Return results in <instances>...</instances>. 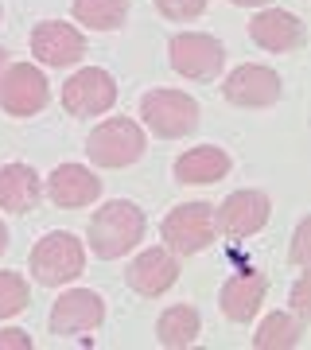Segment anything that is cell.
I'll return each instance as SVG.
<instances>
[{
    "label": "cell",
    "mask_w": 311,
    "mask_h": 350,
    "mask_svg": "<svg viewBox=\"0 0 311 350\" xmlns=\"http://www.w3.org/2000/svg\"><path fill=\"white\" fill-rule=\"evenodd\" d=\"M218 222H214V206L211 202H183L163 218V241L167 250L179 257H195L214 241Z\"/></svg>",
    "instance_id": "obj_5"
},
{
    "label": "cell",
    "mask_w": 311,
    "mask_h": 350,
    "mask_svg": "<svg viewBox=\"0 0 311 350\" xmlns=\"http://www.w3.org/2000/svg\"><path fill=\"white\" fill-rule=\"evenodd\" d=\"M292 315H296L299 323H308L311 319V292H308V273L299 276L296 284H292Z\"/></svg>",
    "instance_id": "obj_25"
},
{
    "label": "cell",
    "mask_w": 311,
    "mask_h": 350,
    "mask_svg": "<svg viewBox=\"0 0 311 350\" xmlns=\"http://www.w3.org/2000/svg\"><path fill=\"white\" fill-rule=\"evenodd\" d=\"M230 172V156L214 144H199V148L183 152L175 160V179L179 183H218Z\"/></svg>",
    "instance_id": "obj_18"
},
{
    "label": "cell",
    "mask_w": 311,
    "mask_h": 350,
    "mask_svg": "<svg viewBox=\"0 0 311 350\" xmlns=\"http://www.w3.org/2000/svg\"><path fill=\"white\" fill-rule=\"evenodd\" d=\"M129 16V0H75V20L94 31H117Z\"/></svg>",
    "instance_id": "obj_21"
},
{
    "label": "cell",
    "mask_w": 311,
    "mask_h": 350,
    "mask_svg": "<svg viewBox=\"0 0 311 350\" xmlns=\"http://www.w3.org/2000/svg\"><path fill=\"white\" fill-rule=\"evenodd\" d=\"M140 117L160 140H179L199 129V101L183 90H148L140 98Z\"/></svg>",
    "instance_id": "obj_2"
},
{
    "label": "cell",
    "mask_w": 311,
    "mask_h": 350,
    "mask_svg": "<svg viewBox=\"0 0 311 350\" xmlns=\"http://www.w3.org/2000/svg\"><path fill=\"white\" fill-rule=\"evenodd\" d=\"M265 292H269V280H265L261 273H237L230 276L222 284V292H218V304H222L226 319H234V323H249L253 315L261 312L265 304Z\"/></svg>",
    "instance_id": "obj_15"
},
{
    "label": "cell",
    "mask_w": 311,
    "mask_h": 350,
    "mask_svg": "<svg viewBox=\"0 0 311 350\" xmlns=\"http://www.w3.org/2000/svg\"><path fill=\"white\" fill-rule=\"evenodd\" d=\"M152 4L160 8V16H167V20H175V24L195 20V16L206 12V0H152Z\"/></svg>",
    "instance_id": "obj_23"
},
{
    "label": "cell",
    "mask_w": 311,
    "mask_h": 350,
    "mask_svg": "<svg viewBox=\"0 0 311 350\" xmlns=\"http://www.w3.org/2000/svg\"><path fill=\"white\" fill-rule=\"evenodd\" d=\"M4 59H8V51L0 47V70H4Z\"/></svg>",
    "instance_id": "obj_29"
},
{
    "label": "cell",
    "mask_w": 311,
    "mask_h": 350,
    "mask_svg": "<svg viewBox=\"0 0 311 350\" xmlns=\"http://www.w3.org/2000/svg\"><path fill=\"white\" fill-rule=\"evenodd\" d=\"M51 101L47 78L31 63H12L0 70V109L8 117H31Z\"/></svg>",
    "instance_id": "obj_7"
},
{
    "label": "cell",
    "mask_w": 311,
    "mask_h": 350,
    "mask_svg": "<svg viewBox=\"0 0 311 350\" xmlns=\"http://www.w3.org/2000/svg\"><path fill=\"white\" fill-rule=\"evenodd\" d=\"M199 331H202V319L199 312L191 308V304H175L167 312L160 315V323H156V338H160L163 347H191V342H199Z\"/></svg>",
    "instance_id": "obj_19"
},
{
    "label": "cell",
    "mask_w": 311,
    "mask_h": 350,
    "mask_svg": "<svg viewBox=\"0 0 311 350\" xmlns=\"http://www.w3.org/2000/svg\"><path fill=\"white\" fill-rule=\"evenodd\" d=\"M117 101V82H113L109 70L101 66H86L78 70L66 86H62V109L70 117H98V113L113 109Z\"/></svg>",
    "instance_id": "obj_8"
},
{
    "label": "cell",
    "mask_w": 311,
    "mask_h": 350,
    "mask_svg": "<svg viewBox=\"0 0 311 350\" xmlns=\"http://www.w3.org/2000/svg\"><path fill=\"white\" fill-rule=\"evenodd\" d=\"M86 152L98 167H129L144 156V133L129 117H109L90 133Z\"/></svg>",
    "instance_id": "obj_4"
},
{
    "label": "cell",
    "mask_w": 311,
    "mask_h": 350,
    "mask_svg": "<svg viewBox=\"0 0 311 350\" xmlns=\"http://www.w3.org/2000/svg\"><path fill=\"white\" fill-rule=\"evenodd\" d=\"M105 319V300L90 288H70L62 292L51 308V331L55 335H86Z\"/></svg>",
    "instance_id": "obj_11"
},
{
    "label": "cell",
    "mask_w": 311,
    "mask_h": 350,
    "mask_svg": "<svg viewBox=\"0 0 311 350\" xmlns=\"http://www.w3.org/2000/svg\"><path fill=\"white\" fill-rule=\"evenodd\" d=\"M4 250H8V226L0 222V253H4Z\"/></svg>",
    "instance_id": "obj_28"
},
{
    "label": "cell",
    "mask_w": 311,
    "mask_h": 350,
    "mask_svg": "<svg viewBox=\"0 0 311 350\" xmlns=\"http://www.w3.org/2000/svg\"><path fill=\"white\" fill-rule=\"evenodd\" d=\"M0 16H4V12H0Z\"/></svg>",
    "instance_id": "obj_30"
},
{
    "label": "cell",
    "mask_w": 311,
    "mask_h": 350,
    "mask_svg": "<svg viewBox=\"0 0 311 350\" xmlns=\"http://www.w3.org/2000/svg\"><path fill=\"white\" fill-rule=\"evenodd\" d=\"M0 350H31V335L20 327H8V331H0Z\"/></svg>",
    "instance_id": "obj_26"
},
{
    "label": "cell",
    "mask_w": 311,
    "mask_h": 350,
    "mask_svg": "<svg viewBox=\"0 0 311 350\" xmlns=\"http://www.w3.org/2000/svg\"><path fill=\"white\" fill-rule=\"evenodd\" d=\"M222 94H226L230 105H241V109H269V105L280 101L284 86H280V75H276L273 66L245 63V66H237L234 75L226 78Z\"/></svg>",
    "instance_id": "obj_9"
},
{
    "label": "cell",
    "mask_w": 311,
    "mask_h": 350,
    "mask_svg": "<svg viewBox=\"0 0 311 350\" xmlns=\"http://www.w3.org/2000/svg\"><path fill=\"white\" fill-rule=\"evenodd\" d=\"M82 269H86V250L75 234L55 230L43 241H36V250H31V276L43 288H62L66 280L82 276Z\"/></svg>",
    "instance_id": "obj_3"
},
{
    "label": "cell",
    "mask_w": 311,
    "mask_h": 350,
    "mask_svg": "<svg viewBox=\"0 0 311 350\" xmlns=\"http://www.w3.org/2000/svg\"><path fill=\"white\" fill-rule=\"evenodd\" d=\"M167 59H172V70L183 78H195V82H211L218 78L226 63L222 43L206 31H179V36L167 43Z\"/></svg>",
    "instance_id": "obj_6"
},
{
    "label": "cell",
    "mask_w": 311,
    "mask_h": 350,
    "mask_svg": "<svg viewBox=\"0 0 311 350\" xmlns=\"http://www.w3.org/2000/svg\"><path fill=\"white\" fill-rule=\"evenodd\" d=\"M39 195H43V183L27 163H4L0 167V211L27 214L36 211Z\"/></svg>",
    "instance_id": "obj_17"
},
{
    "label": "cell",
    "mask_w": 311,
    "mask_h": 350,
    "mask_svg": "<svg viewBox=\"0 0 311 350\" xmlns=\"http://www.w3.org/2000/svg\"><path fill=\"white\" fill-rule=\"evenodd\" d=\"M31 55H36L43 66H75L82 63V55H86V39L82 31L70 24H62V20H43L36 24L31 31Z\"/></svg>",
    "instance_id": "obj_10"
},
{
    "label": "cell",
    "mask_w": 311,
    "mask_h": 350,
    "mask_svg": "<svg viewBox=\"0 0 311 350\" xmlns=\"http://www.w3.org/2000/svg\"><path fill=\"white\" fill-rule=\"evenodd\" d=\"M27 280L20 273H0V319H12L27 308Z\"/></svg>",
    "instance_id": "obj_22"
},
{
    "label": "cell",
    "mask_w": 311,
    "mask_h": 350,
    "mask_svg": "<svg viewBox=\"0 0 311 350\" xmlns=\"http://www.w3.org/2000/svg\"><path fill=\"white\" fill-rule=\"evenodd\" d=\"M299 338H303V323H299L296 315L273 312L261 327H257L253 347L257 350H292V347H299Z\"/></svg>",
    "instance_id": "obj_20"
},
{
    "label": "cell",
    "mask_w": 311,
    "mask_h": 350,
    "mask_svg": "<svg viewBox=\"0 0 311 350\" xmlns=\"http://www.w3.org/2000/svg\"><path fill=\"white\" fill-rule=\"evenodd\" d=\"M230 4H241V8H265L269 0H230Z\"/></svg>",
    "instance_id": "obj_27"
},
{
    "label": "cell",
    "mask_w": 311,
    "mask_h": 350,
    "mask_svg": "<svg viewBox=\"0 0 311 350\" xmlns=\"http://www.w3.org/2000/svg\"><path fill=\"white\" fill-rule=\"evenodd\" d=\"M90 245H94V257L101 261H117L133 250L140 238H144V211L137 202H105L94 218H90Z\"/></svg>",
    "instance_id": "obj_1"
},
{
    "label": "cell",
    "mask_w": 311,
    "mask_h": 350,
    "mask_svg": "<svg viewBox=\"0 0 311 350\" xmlns=\"http://www.w3.org/2000/svg\"><path fill=\"white\" fill-rule=\"evenodd\" d=\"M249 39L265 51H276V55H284V51H296L303 43V24H299V16L292 12H280V8H265L261 16H253V24H249Z\"/></svg>",
    "instance_id": "obj_16"
},
{
    "label": "cell",
    "mask_w": 311,
    "mask_h": 350,
    "mask_svg": "<svg viewBox=\"0 0 311 350\" xmlns=\"http://www.w3.org/2000/svg\"><path fill=\"white\" fill-rule=\"evenodd\" d=\"M101 195V179L82 163H59L47 179V199L62 211H78Z\"/></svg>",
    "instance_id": "obj_13"
},
{
    "label": "cell",
    "mask_w": 311,
    "mask_h": 350,
    "mask_svg": "<svg viewBox=\"0 0 311 350\" xmlns=\"http://www.w3.org/2000/svg\"><path fill=\"white\" fill-rule=\"evenodd\" d=\"M269 211H273V202H269L265 191H234V195L218 206L214 222L222 226L226 238H249V234L265 230Z\"/></svg>",
    "instance_id": "obj_12"
},
{
    "label": "cell",
    "mask_w": 311,
    "mask_h": 350,
    "mask_svg": "<svg viewBox=\"0 0 311 350\" xmlns=\"http://www.w3.org/2000/svg\"><path fill=\"white\" fill-rule=\"evenodd\" d=\"M308 241H311V218H303L292 238V265L296 269H311V253H308Z\"/></svg>",
    "instance_id": "obj_24"
},
{
    "label": "cell",
    "mask_w": 311,
    "mask_h": 350,
    "mask_svg": "<svg viewBox=\"0 0 311 350\" xmlns=\"http://www.w3.org/2000/svg\"><path fill=\"white\" fill-rule=\"evenodd\" d=\"M179 280V261L172 250H144L137 261L129 265V288L140 296H163Z\"/></svg>",
    "instance_id": "obj_14"
}]
</instances>
